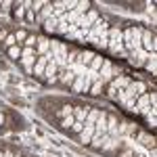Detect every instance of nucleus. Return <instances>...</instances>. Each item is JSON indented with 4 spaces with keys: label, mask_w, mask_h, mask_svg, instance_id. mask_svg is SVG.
Listing matches in <instances>:
<instances>
[{
    "label": "nucleus",
    "mask_w": 157,
    "mask_h": 157,
    "mask_svg": "<svg viewBox=\"0 0 157 157\" xmlns=\"http://www.w3.org/2000/svg\"><path fill=\"white\" fill-rule=\"evenodd\" d=\"M36 61H38L36 48L23 46V50H21V59H19V65L23 67V71L27 73V75H32V71H34V65H36Z\"/></svg>",
    "instance_id": "f257e3e1"
},
{
    "label": "nucleus",
    "mask_w": 157,
    "mask_h": 157,
    "mask_svg": "<svg viewBox=\"0 0 157 157\" xmlns=\"http://www.w3.org/2000/svg\"><path fill=\"white\" fill-rule=\"evenodd\" d=\"M107 50H111V52H126L124 44H121V29L120 27H109Z\"/></svg>",
    "instance_id": "f03ea898"
},
{
    "label": "nucleus",
    "mask_w": 157,
    "mask_h": 157,
    "mask_svg": "<svg viewBox=\"0 0 157 157\" xmlns=\"http://www.w3.org/2000/svg\"><path fill=\"white\" fill-rule=\"evenodd\" d=\"M140 48L145 50V52L155 55V36H153V32L143 29V36H140Z\"/></svg>",
    "instance_id": "7ed1b4c3"
},
{
    "label": "nucleus",
    "mask_w": 157,
    "mask_h": 157,
    "mask_svg": "<svg viewBox=\"0 0 157 157\" xmlns=\"http://www.w3.org/2000/svg\"><path fill=\"white\" fill-rule=\"evenodd\" d=\"M50 59H52V55H50V52L42 55V57H38V61H36V65H34V71H32V75L42 80V75H44V69H46V65H48V61H50Z\"/></svg>",
    "instance_id": "20e7f679"
},
{
    "label": "nucleus",
    "mask_w": 157,
    "mask_h": 157,
    "mask_svg": "<svg viewBox=\"0 0 157 157\" xmlns=\"http://www.w3.org/2000/svg\"><path fill=\"white\" fill-rule=\"evenodd\" d=\"M75 75H78V73L71 71V69H63V71H59V73H57L59 86H67V88H71L73 80H75Z\"/></svg>",
    "instance_id": "39448f33"
},
{
    "label": "nucleus",
    "mask_w": 157,
    "mask_h": 157,
    "mask_svg": "<svg viewBox=\"0 0 157 157\" xmlns=\"http://www.w3.org/2000/svg\"><path fill=\"white\" fill-rule=\"evenodd\" d=\"M149 109H151V97H149V92L140 94V97H136V111L149 113Z\"/></svg>",
    "instance_id": "423d86ee"
},
{
    "label": "nucleus",
    "mask_w": 157,
    "mask_h": 157,
    "mask_svg": "<svg viewBox=\"0 0 157 157\" xmlns=\"http://www.w3.org/2000/svg\"><path fill=\"white\" fill-rule=\"evenodd\" d=\"M48 50H50V38H46V36H38L36 55H38V57H42V55H46Z\"/></svg>",
    "instance_id": "0eeeda50"
},
{
    "label": "nucleus",
    "mask_w": 157,
    "mask_h": 157,
    "mask_svg": "<svg viewBox=\"0 0 157 157\" xmlns=\"http://www.w3.org/2000/svg\"><path fill=\"white\" fill-rule=\"evenodd\" d=\"M92 136H94V126H86V124H84V130H82V132L78 134L80 143H82V145H90Z\"/></svg>",
    "instance_id": "6e6552de"
},
{
    "label": "nucleus",
    "mask_w": 157,
    "mask_h": 157,
    "mask_svg": "<svg viewBox=\"0 0 157 157\" xmlns=\"http://www.w3.org/2000/svg\"><path fill=\"white\" fill-rule=\"evenodd\" d=\"M88 111H90L88 105H75V107L71 109V115L75 117V121H84L86 115H88Z\"/></svg>",
    "instance_id": "1a4fd4ad"
},
{
    "label": "nucleus",
    "mask_w": 157,
    "mask_h": 157,
    "mask_svg": "<svg viewBox=\"0 0 157 157\" xmlns=\"http://www.w3.org/2000/svg\"><path fill=\"white\" fill-rule=\"evenodd\" d=\"M105 92V82L103 80H94L92 82V86H90V90H88V94H92V97H98V94H103Z\"/></svg>",
    "instance_id": "9d476101"
},
{
    "label": "nucleus",
    "mask_w": 157,
    "mask_h": 157,
    "mask_svg": "<svg viewBox=\"0 0 157 157\" xmlns=\"http://www.w3.org/2000/svg\"><path fill=\"white\" fill-rule=\"evenodd\" d=\"M21 50H23V46L15 44V46H11V48H6L4 52L9 55V59H13V61H17V63H19V59H21Z\"/></svg>",
    "instance_id": "9b49d317"
},
{
    "label": "nucleus",
    "mask_w": 157,
    "mask_h": 157,
    "mask_svg": "<svg viewBox=\"0 0 157 157\" xmlns=\"http://www.w3.org/2000/svg\"><path fill=\"white\" fill-rule=\"evenodd\" d=\"M13 13H15V19L23 21L25 19V4L23 2H13Z\"/></svg>",
    "instance_id": "f8f14e48"
},
{
    "label": "nucleus",
    "mask_w": 157,
    "mask_h": 157,
    "mask_svg": "<svg viewBox=\"0 0 157 157\" xmlns=\"http://www.w3.org/2000/svg\"><path fill=\"white\" fill-rule=\"evenodd\" d=\"M103 57H101V55H94V57H92V61H90V65H88V71H92V73H97L98 69H101V67H103Z\"/></svg>",
    "instance_id": "ddd939ff"
},
{
    "label": "nucleus",
    "mask_w": 157,
    "mask_h": 157,
    "mask_svg": "<svg viewBox=\"0 0 157 157\" xmlns=\"http://www.w3.org/2000/svg\"><path fill=\"white\" fill-rule=\"evenodd\" d=\"M73 121H75V117H73V115H67V117L59 120V124H61V130H67V132H69V128L73 126Z\"/></svg>",
    "instance_id": "4468645a"
},
{
    "label": "nucleus",
    "mask_w": 157,
    "mask_h": 157,
    "mask_svg": "<svg viewBox=\"0 0 157 157\" xmlns=\"http://www.w3.org/2000/svg\"><path fill=\"white\" fill-rule=\"evenodd\" d=\"M27 36H29V32H27V29H17V32H15V40H17V44L21 46Z\"/></svg>",
    "instance_id": "2eb2a0df"
},
{
    "label": "nucleus",
    "mask_w": 157,
    "mask_h": 157,
    "mask_svg": "<svg viewBox=\"0 0 157 157\" xmlns=\"http://www.w3.org/2000/svg\"><path fill=\"white\" fill-rule=\"evenodd\" d=\"M84 130V121H73V126L69 128V134H73V136H78V134Z\"/></svg>",
    "instance_id": "dca6fc26"
},
{
    "label": "nucleus",
    "mask_w": 157,
    "mask_h": 157,
    "mask_svg": "<svg viewBox=\"0 0 157 157\" xmlns=\"http://www.w3.org/2000/svg\"><path fill=\"white\" fill-rule=\"evenodd\" d=\"M38 44V36H34V34H29V36L25 38V42L21 44V46H29V48H36Z\"/></svg>",
    "instance_id": "f3484780"
},
{
    "label": "nucleus",
    "mask_w": 157,
    "mask_h": 157,
    "mask_svg": "<svg viewBox=\"0 0 157 157\" xmlns=\"http://www.w3.org/2000/svg\"><path fill=\"white\" fill-rule=\"evenodd\" d=\"M92 57H94L92 52H84V55H82V59H80V63L84 65L86 69H88V65H90V61H92Z\"/></svg>",
    "instance_id": "a211bd4d"
},
{
    "label": "nucleus",
    "mask_w": 157,
    "mask_h": 157,
    "mask_svg": "<svg viewBox=\"0 0 157 157\" xmlns=\"http://www.w3.org/2000/svg\"><path fill=\"white\" fill-rule=\"evenodd\" d=\"M147 69H149L151 73H155V55L149 57V61H147Z\"/></svg>",
    "instance_id": "6ab92c4d"
},
{
    "label": "nucleus",
    "mask_w": 157,
    "mask_h": 157,
    "mask_svg": "<svg viewBox=\"0 0 157 157\" xmlns=\"http://www.w3.org/2000/svg\"><path fill=\"white\" fill-rule=\"evenodd\" d=\"M4 121H6V117H4V113H2V109H0V126H4Z\"/></svg>",
    "instance_id": "aec40b11"
},
{
    "label": "nucleus",
    "mask_w": 157,
    "mask_h": 157,
    "mask_svg": "<svg viewBox=\"0 0 157 157\" xmlns=\"http://www.w3.org/2000/svg\"><path fill=\"white\" fill-rule=\"evenodd\" d=\"M0 151H2V143H0Z\"/></svg>",
    "instance_id": "412c9836"
}]
</instances>
